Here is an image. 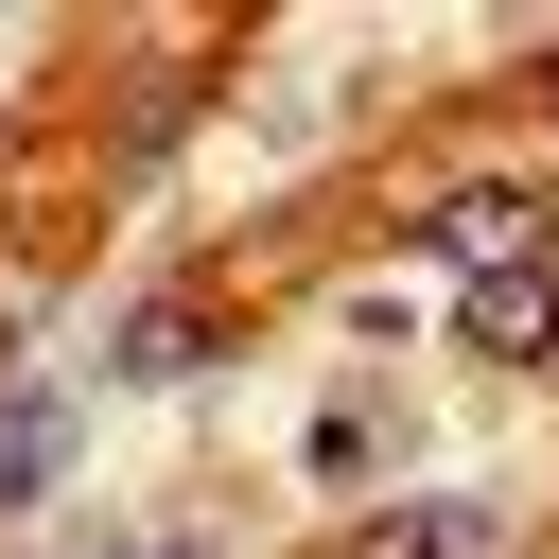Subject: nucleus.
Masks as SVG:
<instances>
[{"instance_id":"1","label":"nucleus","mask_w":559,"mask_h":559,"mask_svg":"<svg viewBox=\"0 0 559 559\" xmlns=\"http://www.w3.org/2000/svg\"><path fill=\"white\" fill-rule=\"evenodd\" d=\"M419 245H437V262H472V280L542 262V175L507 157V175H454V192H419Z\"/></svg>"},{"instance_id":"2","label":"nucleus","mask_w":559,"mask_h":559,"mask_svg":"<svg viewBox=\"0 0 559 559\" xmlns=\"http://www.w3.org/2000/svg\"><path fill=\"white\" fill-rule=\"evenodd\" d=\"M454 332H472V367H559V245H542V262H507V280H472V297H454Z\"/></svg>"},{"instance_id":"3","label":"nucleus","mask_w":559,"mask_h":559,"mask_svg":"<svg viewBox=\"0 0 559 559\" xmlns=\"http://www.w3.org/2000/svg\"><path fill=\"white\" fill-rule=\"evenodd\" d=\"M349 559H489V507H454V489H437V507H384Z\"/></svg>"},{"instance_id":"4","label":"nucleus","mask_w":559,"mask_h":559,"mask_svg":"<svg viewBox=\"0 0 559 559\" xmlns=\"http://www.w3.org/2000/svg\"><path fill=\"white\" fill-rule=\"evenodd\" d=\"M52 472H70V419H52V402H17V419H0V507H35Z\"/></svg>"}]
</instances>
